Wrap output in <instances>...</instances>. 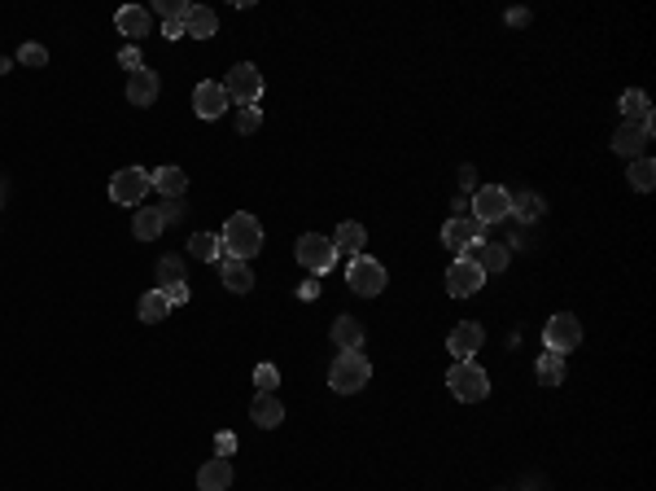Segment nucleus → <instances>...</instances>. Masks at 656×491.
<instances>
[{
  "label": "nucleus",
  "mask_w": 656,
  "mask_h": 491,
  "mask_svg": "<svg viewBox=\"0 0 656 491\" xmlns=\"http://www.w3.org/2000/svg\"><path fill=\"white\" fill-rule=\"evenodd\" d=\"M320 294V281H306L303 290H298V299H315Z\"/></svg>",
  "instance_id": "nucleus-43"
},
{
  "label": "nucleus",
  "mask_w": 656,
  "mask_h": 491,
  "mask_svg": "<svg viewBox=\"0 0 656 491\" xmlns=\"http://www.w3.org/2000/svg\"><path fill=\"white\" fill-rule=\"evenodd\" d=\"M215 31H219L215 9H206V4H189V13H184V36H193V40H210Z\"/></svg>",
  "instance_id": "nucleus-21"
},
{
  "label": "nucleus",
  "mask_w": 656,
  "mask_h": 491,
  "mask_svg": "<svg viewBox=\"0 0 656 491\" xmlns=\"http://www.w3.org/2000/svg\"><path fill=\"white\" fill-rule=\"evenodd\" d=\"M162 228H166V224H162V216H158V207H141L136 219H132V233H136L141 241H158Z\"/></svg>",
  "instance_id": "nucleus-27"
},
{
  "label": "nucleus",
  "mask_w": 656,
  "mask_h": 491,
  "mask_svg": "<svg viewBox=\"0 0 656 491\" xmlns=\"http://www.w3.org/2000/svg\"><path fill=\"white\" fill-rule=\"evenodd\" d=\"M18 61H22V66H45V61H49V49H40V45H22V49H18Z\"/></svg>",
  "instance_id": "nucleus-35"
},
{
  "label": "nucleus",
  "mask_w": 656,
  "mask_h": 491,
  "mask_svg": "<svg viewBox=\"0 0 656 491\" xmlns=\"http://www.w3.org/2000/svg\"><path fill=\"white\" fill-rule=\"evenodd\" d=\"M0 198H4V184H0Z\"/></svg>",
  "instance_id": "nucleus-44"
},
{
  "label": "nucleus",
  "mask_w": 656,
  "mask_h": 491,
  "mask_svg": "<svg viewBox=\"0 0 656 491\" xmlns=\"http://www.w3.org/2000/svg\"><path fill=\"white\" fill-rule=\"evenodd\" d=\"M560 382H564V356L543 351L539 356V386H560Z\"/></svg>",
  "instance_id": "nucleus-29"
},
{
  "label": "nucleus",
  "mask_w": 656,
  "mask_h": 491,
  "mask_svg": "<svg viewBox=\"0 0 656 491\" xmlns=\"http://www.w3.org/2000/svg\"><path fill=\"white\" fill-rule=\"evenodd\" d=\"M153 189L166 198V202H175V198H184V189H189V176L180 171V167H158V171H150Z\"/></svg>",
  "instance_id": "nucleus-19"
},
{
  "label": "nucleus",
  "mask_w": 656,
  "mask_h": 491,
  "mask_svg": "<svg viewBox=\"0 0 656 491\" xmlns=\"http://www.w3.org/2000/svg\"><path fill=\"white\" fill-rule=\"evenodd\" d=\"M385 264H377V259H368V255H359L346 264V285H351L359 299H377L381 290H385Z\"/></svg>",
  "instance_id": "nucleus-6"
},
{
  "label": "nucleus",
  "mask_w": 656,
  "mask_h": 491,
  "mask_svg": "<svg viewBox=\"0 0 656 491\" xmlns=\"http://www.w3.org/2000/svg\"><path fill=\"white\" fill-rule=\"evenodd\" d=\"M228 106H232V102H228L223 84H210V79H206V84H198V88H193V110H198L202 119H219V114H223Z\"/></svg>",
  "instance_id": "nucleus-15"
},
{
  "label": "nucleus",
  "mask_w": 656,
  "mask_h": 491,
  "mask_svg": "<svg viewBox=\"0 0 656 491\" xmlns=\"http://www.w3.org/2000/svg\"><path fill=\"white\" fill-rule=\"evenodd\" d=\"M198 487L202 491H228L232 487V461L228 456H210L198 470Z\"/></svg>",
  "instance_id": "nucleus-18"
},
{
  "label": "nucleus",
  "mask_w": 656,
  "mask_h": 491,
  "mask_svg": "<svg viewBox=\"0 0 656 491\" xmlns=\"http://www.w3.org/2000/svg\"><path fill=\"white\" fill-rule=\"evenodd\" d=\"M114 27L127 36V40H145L150 36V9H141V4H123L118 13H114Z\"/></svg>",
  "instance_id": "nucleus-17"
},
{
  "label": "nucleus",
  "mask_w": 656,
  "mask_h": 491,
  "mask_svg": "<svg viewBox=\"0 0 656 491\" xmlns=\"http://www.w3.org/2000/svg\"><path fill=\"white\" fill-rule=\"evenodd\" d=\"M372 378V364L363 360V351H342L337 360H333V369H328V386L337 390V395H354V390H363Z\"/></svg>",
  "instance_id": "nucleus-3"
},
{
  "label": "nucleus",
  "mask_w": 656,
  "mask_h": 491,
  "mask_svg": "<svg viewBox=\"0 0 656 491\" xmlns=\"http://www.w3.org/2000/svg\"><path fill=\"white\" fill-rule=\"evenodd\" d=\"M652 184H656V163L652 159H635L630 163V189L635 193H648Z\"/></svg>",
  "instance_id": "nucleus-31"
},
{
  "label": "nucleus",
  "mask_w": 656,
  "mask_h": 491,
  "mask_svg": "<svg viewBox=\"0 0 656 491\" xmlns=\"http://www.w3.org/2000/svg\"><path fill=\"white\" fill-rule=\"evenodd\" d=\"M447 386H451V395L459 404H482L486 395H490V378H486V369L482 364H473V360H455L451 373H447Z\"/></svg>",
  "instance_id": "nucleus-2"
},
{
  "label": "nucleus",
  "mask_w": 656,
  "mask_h": 491,
  "mask_svg": "<svg viewBox=\"0 0 656 491\" xmlns=\"http://www.w3.org/2000/svg\"><path fill=\"white\" fill-rule=\"evenodd\" d=\"M150 189L153 180L150 171H141V167H123V171L109 176V202H118V207H145Z\"/></svg>",
  "instance_id": "nucleus-4"
},
{
  "label": "nucleus",
  "mask_w": 656,
  "mask_h": 491,
  "mask_svg": "<svg viewBox=\"0 0 656 491\" xmlns=\"http://www.w3.org/2000/svg\"><path fill=\"white\" fill-rule=\"evenodd\" d=\"M482 285H486V273H482L473 259H464V255L447 268V294H451V299H473Z\"/></svg>",
  "instance_id": "nucleus-10"
},
{
  "label": "nucleus",
  "mask_w": 656,
  "mask_h": 491,
  "mask_svg": "<svg viewBox=\"0 0 656 491\" xmlns=\"http://www.w3.org/2000/svg\"><path fill=\"white\" fill-rule=\"evenodd\" d=\"M652 145V123H621L617 132H612V150L621 154V159H644V150Z\"/></svg>",
  "instance_id": "nucleus-11"
},
{
  "label": "nucleus",
  "mask_w": 656,
  "mask_h": 491,
  "mask_svg": "<svg viewBox=\"0 0 656 491\" xmlns=\"http://www.w3.org/2000/svg\"><path fill=\"white\" fill-rule=\"evenodd\" d=\"M162 294L171 299V307H180V303H189V299H193V290H189L184 281H180V285H171V290H162Z\"/></svg>",
  "instance_id": "nucleus-37"
},
{
  "label": "nucleus",
  "mask_w": 656,
  "mask_h": 491,
  "mask_svg": "<svg viewBox=\"0 0 656 491\" xmlns=\"http://www.w3.org/2000/svg\"><path fill=\"white\" fill-rule=\"evenodd\" d=\"M294 255H298V264H303L306 273H315V276H324L337 264V246L328 237H320V233H303L298 246H294Z\"/></svg>",
  "instance_id": "nucleus-5"
},
{
  "label": "nucleus",
  "mask_w": 656,
  "mask_h": 491,
  "mask_svg": "<svg viewBox=\"0 0 656 491\" xmlns=\"http://www.w3.org/2000/svg\"><path fill=\"white\" fill-rule=\"evenodd\" d=\"M136 316H141L145 325H158V321H166V316H171V299H166L162 290H150V294H141V303H136Z\"/></svg>",
  "instance_id": "nucleus-24"
},
{
  "label": "nucleus",
  "mask_w": 656,
  "mask_h": 491,
  "mask_svg": "<svg viewBox=\"0 0 656 491\" xmlns=\"http://www.w3.org/2000/svg\"><path fill=\"white\" fill-rule=\"evenodd\" d=\"M118 61H123V66H127V70H132V75H136V70H141V66H145V61H141V49H136V45H127V49H123V53H118Z\"/></svg>",
  "instance_id": "nucleus-38"
},
{
  "label": "nucleus",
  "mask_w": 656,
  "mask_h": 491,
  "mask_svg": "<svg viewBox=\"0 0 656 491\" xmlns=\"http://www.w3.org/2000/svg\"><path fill=\"white\" fill-rule=\"evenodd\" d=\"M543 211H547V202H543L539 193H516V198H512V211H507V216H516V219H539Z\"/></svg>",
  "instance_id": "nucleus-30"
},
{
  "label": "nucleus",
  "mask_w": 656,
  "mask_h": 491,
  "mask_svg": "<svg viewBox=\"0 0 656 491\" xmlns=\"http://www.w3.org/2000/svg\"><path fill=\"white\" fill-rule=\"evenodd\" d=\"M180 281H184V264L171 259V255H162V259H158V290H171V285H180Z\"/></svg>",
  "instance_id": "nucleus-32"
},
{
  "label": "nucleus",
  "mask_w": 656,
  "mask_h": 491,
  "mask_svg": "<svg viewBox=\"0 0 656 491\" xmlns=\"http://www.w3.org/2000/svg\"><path fill=\"white\" fill-rule=\"evenodd\" d=\"M459 184L477 193V171H473V167H459Z\"/></svg>",
  "instance_id": "nucleus-40"
},
{
  "label": "nucleus",
  "mask_w": 656,
  "mask_h": 491,
  "mask_svg": "<svg viewBox=\"0 0 656 491\" xmlns=\"http://www.w3.org/2000/svg\"><path fill=\"white\" fill-rule=\"evenodd\" d=\"M464 259H473L482 273H504L507 268V246H499V241H473V246L464 250Z\"/></svg>",
  "instance_id": "nucleus-14"
},
{
  "label": "nucleus",
  "mask_w": 656,
  "mask_h": 491,
  "mask_svg": "<svg viewBox=\"0 0 656 491\" xmlns=\"http://www.w3.org/2000/svg\"><path fill=\"white\" fill-rule=\"evenodd\" d=\"M223 93H228L232 106H254V102L263 97V75H258V66H250V61L232 66L228 79H223Z\"/></svg>",
  "instance_id": "nucleus-7"
},
{
  "label": "nucleus",
  "mask_w": 656,
  "mask_h": 491,
  "mask_svg": "<svg viewBox=\"0 0 656 491\" xmlns=\"http://www.w3.org/2000/svg\"><path fill=\"white\" fill-rule=\"evenodd\" d=\"M254 386H258V395H276V386H280L276 364H258V369H254Z\"/></svg>",
  "instance_id": "nucleus-33"
},
{
  "label": "nucleus",
  "mask_w": 656,
  "mask_h": 491,
  "mask_svg": "<svg viewBox=\"0 0 656 491\" xmlns=\"http://www.w3.org/2000/svg\"><path fill=\"white\" fill-rule=\"evenodd\" d=\"M184 211H189V207H184V198H175V202H162V207H158V216H162V224H171V219H180V216H184Z\"/></svg>",
  "instance_id": "nucleus-36"
},
{
  "label": "nucleus",
  "mask_w": 656,
  "mask_h": 491,
  "mask_svg": "<svg viewBox=\"0 0 656 491\" xmlns=\"http://www.w3.org/2000/svg\"><path fill=\"white\" fill-rule=\"evenodd\" d=\"M333 342H337L342 351H359V347H363V325H359L354 316H337V321H333Z\"/></svg>",
  "instance_id": "nucleus-26"
},
{
  "label": "nucleus",
  "mask_w": 656,
  "mask_h": 491,
  "mask_svg": "<svg viewBox=\"0 0 656 491\" xmlns=\"http://www.w3.org/2000/svg\"><path fill=\"white\" fill-rule=\"evenodd\" d=\"M158 93H162V84H158V70H150V66H141V70L127 79V102H132V106H153Z\"/></svg>",
  "instance_id": "nucleus-16"
},
{
  "label": "nucleus",
  "mask_w": 656,
  "mask_h": 491,
  "mask_svg": "<svg viewBox=\"0 0 656 491\" xmlns=\"http://www.w3.org/2000/svg\"><path fill=\"white\" fill-rule=\"evenodd\" d=\"M215 447H219V456H232V452H237V438H232L228 430H223V435L215 438Z\"/></svg>",
  "instance_id": "nucleus-39"
},
{
  "label": "nucleus",
  "mask_w": 656,
  "mask_h": 491,
  "mask_svg": "<svg viewBox=\"0 0 656 491\" xmlns=\"http://www.w3.org/2000/svg\"><path fill=\"white\" fill-rule=\"evenodd\" d=\"M263 127V110L258 106H241V114H237V132L241 136H250V132H258Z\"/></svg>",
  "instance_id": "nucleus-34"
},
{
  "label": "nucleus",
  "mask_w": 656,
  "mask_h": 491,
  "mask_svg": "<svg viewBox=\"0 0 656 491\" xmlns=\"http://www.w3.org/2000/svg\"><path fill=\"white\" fill-rule=\"evenodd\" d=\"M442 241L451 246V250H468L473 241H486V224L482 219H473V216H464V219H447V228H442Z\"/></svg>",
  "instance_id": "nucleus-12"
},
{
  "label": "nucleus",
  "mask_w": 656,
  "mask_h": 491,
  "mask_svg": "<svg viewBox=\"0 0 656 491\" xmlns=\"http://www.w3.org/2000/svg\"><path fill=\"white\" fill-rule=\"evenodd\" d=\"M250 417H254V426H263V430H276V426L285 421V404H280L276 395H254Z\"/></svg>",
  "instance_id": "nucleus-20"
},
{
  "label": "nucleus",
  "mask_w": 656,
  "mask_h": 491,
  "mask_svg": "<svg viewBox=\"0 0 656 491\" xmlns=\"http://www.w3.org/2000/svg\"><path fill=\"white\" fill-rule=\"evenodd\" d=\"M621 114H626V123H652V102H648V93H639V88L621 93Z\"/></svg>",
  "instance_id": "nucleus-25"
},
{
  "label": "nucleus",
  "mask_w": 656,
  "mask_h": 491,
  "mask_svg": "<svg viewBox=\"0 0 656 491\" xmlns=\"http://www.w3.org/2000/svg\"><path fill=\"white\" fill-rule=\"evenodd\" d=\"M468 211H473V219H482V224H499V219H507V211H512V193L499 189V184H482V189L473 193Z\"/></svg>",
  "instance_id": "nucleus-8"
},
{
  "label": "nucleus",
  "mask_w": 656,
  "mask_h": 491,
  "mask_svg": "<svg viewBox=\"0 0 656 491\" xmlns=\"http://www.w3.org/2000/svg\"><path fill=\"white\" fill-rule=\"evenodd\" d=\"M219 276H223V285H228L232 294H250L254 290L250 264H241V259H219Z\"/></svg>",
  "instance_id": "nucleus-23"
},
{
  "label": "nucleus",
  "mask_w": 656,
  "mask_h": 491,
  "mask_svg": "<svg viewBox=\"0 0 656 491\" xmlns=\"http://www.w3.org/2000/svg\"><path fill=\"white\" fill-rule=\"evenodd\" d=\"M543 342H547V351H552V356L578 351V342H582V321H578V316H569V312H560V316H552V321L543 325Z\"/></svg>",
  "instance_id": "nucleus-9"
},
{
  "label": "nucleus",
  "mask_w": 656,
  "mask_h": 491,
  "mask_svg": "<svg viewBox=\"0 0 656 491\" xmlns=\"http://www.w3.org/2000/svg\"><path fill=\"white\" fill-rule=\"evenodd\" d=\"M507 22H512V27H525V22H530V9H512Z\"/></svg>",
  "instance_id": "nucleus-42"
},
{
  "label": "nucleus",
  "mask_w": 656,
  "mask_h": 491,
  "mask_svg": "<svg viewBox=\"0 0 656 491\" xmlns=\"http://www.w3.org/2000/svg\"><path fill=\"white\" fill-rule=\"evenodd\" d=\"M328 241L337 246V255H351V259H359V255H363V246H368V233H363V224H351V219H346V224H342Z\"/></svg>",
  "instance_id": "nucleus-22"
},
{
  "label": "nucleus",
  "mask_w": 656,
  "mask_h": 491,
  "mask_svg": "<svg viewBox=\"0 0 656 491\" xmlns=\"http://www.w3.org/2000/svg\"><path fill=\"white\" fill-rule=\"evenodd\" d=\"M482 342H486V329L477 325V321H464V325L451 329V338H447V351H451L455 360H473V356L482 351Z\"/></svg>",
  "instance_id": "nucleus-13"
},
{
  "label": "nucleus",
  "mask_w": 656,
  "mask_h": 491,
  "mask_svg": "<svg viewBox=\"0 0 656 491\" xmlns=\"http://www.w3.org/2000/svg\"><path fill=\"white\" fill-rule=\"evenodd\" d=\"M162 36H166V40H184V22H166Z\"/></svg>",
  "instance_id": "nucleus-41"
},
{
  "label": "nucleus",
  "mask_w": 656,
  "mask_h": 491,
  "mask_svg": "<svg viewBox=\"0 0 656 491\" xmlns=\"http://www.w3.org/2000/svg\"><path fill=\"white\" fill-rule=\"evenodd\" d=\"M219 246H223V259H241V264H250L254 255L263 250V224L246 211H237V216L223 224V233H219Z\"/></svg>",
  "instance_id": "nucleus-1"
},
{
  "label": "nucleus",
  "mask_w": 656,
  "mask_h": 491,
  "mask_svg": "<svg viewBox=\"0 0 656 491\" xmlns=\"http://www.w3.org/2000/svg\"><path fill=\"white\" fill-rule=\"evenodd\" d=\"M189 250H193V259H202V264L223 259V246H219L215 233H193V237H189Z\"/></svg>",
  "instance_id": "nucleus-28"
}]
</instances>
